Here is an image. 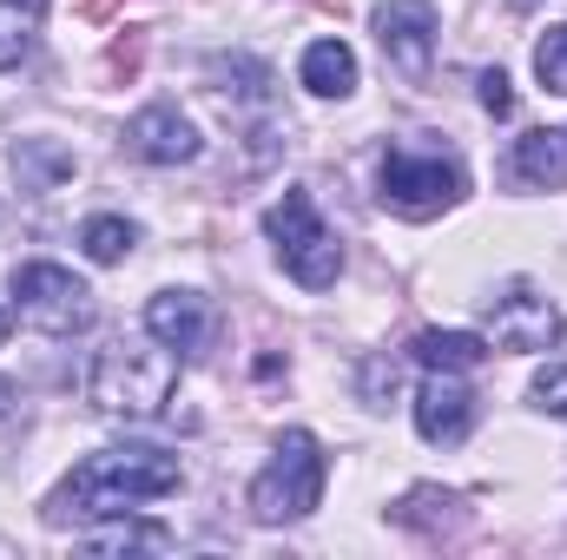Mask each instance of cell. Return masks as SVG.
Listing matches in <instances>:
<instances>
[{
    "label": "cell",
    "mask_w": 567,
    "mask_h": 560,
    "mask_svg": "<svg viewBox=\"0 0 567 560\" xmlns=\"http://www.w3.org/2000/svg\"><path fill=\"white\" fill-rule=\"evenodd\" d=\"M178 481H185V468H178V455H165V448H140V442H126V448H100V455H86V462L53 488L47 521L66 528V521L133 515V508H145V501L172 495Z\"/></svg>",
    "instance_id": "obj_1"
},
{
    "label": "cell",
    "mask_w": 567,
    "mask_h": 560,
    "mask_svg": "<svg viewBox=\"0 0 567 560\" xmlns=\"http://www.w3.org/2000/svg\"><path fill=\"white\" fill-rule=\"evenodd\" d=\"M172 390H178V350H165L158 336H152V343L113 336V343L93 356V370H86V403L113 422L165 416Z\"/></svg>",
    "instance_id": "obj_2"
},
{
    "label": "cell",
    "mask_w": 567,
    "mask_h": 560,
    "mask_svg": "<svg viewBox=\"0 0 567 560\" xmlns=\"http://www.w3.org/2000/svg\"><path fill=\"white\" fill-rule=\"evenodd\" d=\"M323 475H330L323 442H317L310 428H284L271 468L251 481V515L271 521V528H278V521H303V515L323 501Z\"/></svg>",
    "instance_id": "obj_3"
},
{
    "label": "cell",
    "mask_w": 567,
    "mask_h": 560,
    "mask_svg": "<svg viewBox=\"0 0 567 560\" xmlns=\"http://www.w3.org/2000/svg\"><path fill=\"white\" fill-rule=\"evenodd\" d=\"M265 231H271V245H278V265L303 283V290H330V283H337L343 245H337V231L317 218L310 191H284L278 205L265 211Z\"/></svg>",
    "instance_id": "obj_4"
},
{
    "label": "cell",
    "mask_w": 567,
    "mask_h": 560,
    "mask_svg": "<svg viewBox=\"0 0 567 560\" xmlns=\"http://www.w3.org/2000/svg\"><path fill=\"white\" fill-rule=\"evenodd\" d=\"M383 191V205L390 211H403V218H435V211H449L462 191H468V178H462V165L455 158H442V152H410V145H390L383 152V178H377Z\"/></svg>",
    "instance_id": "obj_5"
},
{
    "label": "cell",
    "mask_w": 567,
    "mask_h": 560,
    "mask_svg": "<svg viewBox=\"0 0 567 560\" xmlns=\"http://www.w3.org/2000/svg\"><path fill=\"white\" fill-rule=\"evenodd\" d=\"M13 310L47 336H80L93 323V290L60 265H20L13 271Z\"/></svg>",
    "instance_id": "obj_6"
},
{
    "label": "cell",
    "mask_w": 567,
    "mask_h": 560,
    "mask_svg": "<svg viewBox=\"0 0 567 560\" xmlns=\"http://www.w3.org/2000/svg\"><path fill=\"white\" fill-rule=\"evenodd\" d=\"M488 330L502 350L528 356V350H555L561 343V310L535 290V283H508L495 303H488Z\"/></svg>",
    "instance_id": "obj_7"
},
{
    "label": "cell",
    "mask_w": 567,
    "mask_h": 560,
    "mask_svg": "<svg viewBox=\"0 0 567 560\" xmlns=\"http://www.w3.org/2000/svg\"><path fill=\"white\" fill-rule=\"evenodd\" d=\"M377 40L403 80H429L435 60V0H383L377 7Z\"/></svg>",
    "instance_id": "obj_8"
},
{
    "label": "cell",
    "mask_w": 567,
    "mask_h": 560,
    "mask_svg": "<svg viewBox=\"0 0 567 560\" xmlns=\"http://www.w3.org/2000/svg\"><path fill=\"white\" fill-rule=\"evenodd\" d=\"M416 428H423V442H435V448L468 442V428H475V396L455 383V370H429V383L416 390Z\"/></svg>",
    "instance_id": "obj_9"
},
{
    "label": "cell",
    "mask_w": 567,
    "mask_h": 560,
    "mask_svg": "<svg viewBox=\"0 0 567 560\" xmlns=\"http://www.w3.org/2000/svg\"><path fill=\"white\" fill-rule=\"evenodd\" d=\"M145 330H152L165 350H178V356H198V350H205V336H212L205 297H198V290H158V297L145 303Z\"/></svg>",
    "instance_id": "obj_10"
},
{
    "label": "cell",
    "mask_w": 567,
    "mask_h": 560,
    "mask_svg": "<svg viewBox=\"0 0 567 560\" xmlns=\"http://www.w3.org/2000/svg\"><path fill=\"white\" fill-rule=\"evenodd\" d=\"M126 145L140 152L145 165H192L198 158V133L178 106H145L140 120L126 126Z\"/></svg>",
    "instance_id": "obj_11"
},
{
    "label": "cell",
    "mask_w": 567,
    "mask_h": 560,
    "mask_svg": "<svg viewBox=\"0 0 567 560\" xmlns=\"http://www.w3.org/2000/svg\"><path fill=\"white\" fill-rule=\"evenodd\" d=\"M515 178L535 191H561L567 185V133H522L515 139Z\"/></svg>",
    "instance_id": "obj_12"
},
{
    "label": "cell",
    "mask_w": 567,
    "mask_h": 560,
    "mask_svg": "<svg viewBox=\"0 0 567 560\" xmlns=\"http://www.w3.org/2000/svg\"><path fill=\"white\" fill-rule=\"evenodd\" d=\"M297 80H303L317 100H350V93H357V53H350L343 40H317V46L303 53Z\"/></svg>",
    "instance_id": "obj_13"
},
{
    "label": "cell",
    "mask_w": 567,
    "mask_h": 560,
    "mask_svg": "<svg viewBox=\"0 0 567 560\" xmlns=\"http://www.w3.org/2000/svg\"><path fill=\"white\" fill-rule=\"evenodd\" d=\"M396 521L403 528H416L429 541H442V535H462V495H442V488H416L410 501H396Z\"/></svg>",
    "instance_id": "obj_14"
},
{
    "label": "cell",
    "mask_w": 567,
    "mask_h": 560,
    "mask_svg": "<svg viewBox=\"0 0 567 560\" xmlns=\"http://www.w3.org/2000/svg\"><path fill=\"white\" fill-rule=\"evenodd\" d=\"M13 172H20V191H53L60 178H73V152H60L53 139H20Z\"/></svg>",
    "instance_id": "obj_15"
},
{
    "label": "cell",
    "mask_w": 567,
    "mask_h": 560,
    "mask_svg": "<svg viewBox=\"0 0 567 560\" xmlns=\"http://www.w3.org/2000/svg\"><path fill=\"white\" fill-rule=\"evenodd\" d=\"M212 80H218V93H231L245 106H271V66L251 60V53H218L212 60Z\"/></svg>",
    "instance_id": "obj_16"
},
{
    "label": "cell",
    "mask_w": 567,
    "mask_h": 560,
    "mask_svg": "<svg viewBox=\"0 0 567 560\" xmlns=\"http://www.w3.org/2000/svg\"><path fill=\"white\" fill-rule=\"evenodd\" d=\"M416 356H423L429 370H475L488 356V343L475 330H423L416 336Z\"/></svg>",
    "instance_id": "obj_17"
},
{
    "label": "cell",
    "mask_w": 567,
    "mask_h": 560,
    "mask_svg": "<svg viewBox=\"0 0 567 560\" xmlns=\"http://www.w3.org/2000/svg\"><path fill=\"white\" fill-rule=\"evenodd\" d=\"M80 245H86V258H93V265H120V258H133L140 225L106 211V218H86V225H80Z\"/></svg>",
    "instance_id": "obj_18"
},
{
    "label": "cell",
    "mask_w": 567,
    "mask_h": 560,
    "mask_svg": "<svg viewBox=\"0 0 567 560\" xmlns=\"http://www.w3.org/2000/svg\"><path fill=\"white\" fill-rule=\"evenodd\" d=\"M40 13H47V0H0V73L20 66V53H27Z\"/></svg>",
    "instance_id": "obj_19"
},
{
    "label": "cell",
    "mask_w": 567,
    "mask_h": 560,
    "mask_svg": "<svg viewBox=\"0 0 567 560\" xmlns=\"http://www.w3.org/2000/svg\"><path fill=\"white\" fill-rule=\"evenodd\" d=\"M357 390H363V403H370V409H390V403H396V390H403V363H396L390 350L363 356V370H357Z\"/></svg>",
    "instance_id": "obj_20"
},
{
    "label": "cell",
    "mask_w": 567,
    "mask_h": 560,
    "mask_svg": "<svg viewBox=\"0 0 567 560\" xmlns=\"http://www.w3.org/2000/svg\"><path fill=\"white\" fill-rule=\"evenodd\" d=\"M535 80H542L548 93H567V20L535 46Z\"/></svg>",
    "instance_id": "obj_21"
},
{
    "label": "cell",
    "mask_w": 567,
    "mask_h": 560,
    "mask_svg": "<svg viewBox=\"0 0 567 560\" xmlns=\"http://www.w3.org/2000/svg\"><path fill=\"white\" fill-rule=\"evenodd\" d=\"M165 528H106V535H86L93 554H126V548H158Z\"/></svg>",
    "instance_id": "obj_22"
},
{
    "label": "cell",
    "mask_w": 567,
    "mask_h": 560,
    "mask_svg": "<svg viewBox=\"0 0 567 560\" xmlns=\"http://www.w3.org/2000/svg\"><path fill=\"white\" fill-rule=\"evenodd\" d=\"M535 409H548V416H567V363H548L542 376H535Z\"/></svg>",
    "instance_id": "obj_23"
},
{
    "label": "cell",
    "mask_w": 567,
    "mask_h": 560,
    "mask_svg": "<svg viewBox=\"0 0 567 560\" xmlns=\"http://www.w3.org/2000/svg\"><path fill=\"white\" fill-rule=\"evenodd\" d=\"M475 93H482V106H488L495 120H508V113H515V93H508V73H502V66H488V73L475 80Z\"/></svg>",
    "instance_id": "obj_24"
},
{
    "label": "cell",
    "mask_w": 567,
    "mask_h": 560,
    "mask_svg": "<svg viewBox=\"0 0 567 560\" xmlns=\"http://www.w3.org/2000/svg\"><path fill=\"white\" fill-rule=\"evenodd\" d=\"M140 60H145V33H133V40H120V46H113V60H106V66L133 80V73H140Z\"/></svg>",
    "instance_id": "obj_25"
},
{
    "label": "cell",
    "mask_w": 567,
    "mask_h": 560,
    "mask_svg": "<svg viewBox=\"0 0 567 560\" xmlns=\"http://www.w3.org/2000/svg\"><path fill=\"white\" fill-rule=\"evenodd\" d=\"M80 7V20H113L120 13V0H73Z\"/></svg>",
    "instance_id": "obj_26"
},
{
    "label": "cell",
    "mask_w": 567,
    "mask_h": 560,
    "mask_svg": "<svg viewBox=\"0 0 567 560\" xmlns=\"http://www.w3.org/2000/svg\"><path fill=\"white\" fill-rule=\"evenodd\" d=\"M13 396H20V390H13V383H0V422L13 416Z\"/></svg>",
    "instance_id": "obj_27"
},
{
    "label": "cell",
    "mask_w": 567,
    "mask_h": 560,
    "mask_svg": "<svg viewBox=\"0 0 567 560\" xmlns=\"http://www.w3.org/2000/svg\"><path fill=\"white\" fill-rule=\"evenodd\" d=\"M7 330H13V310H7V303H0V343H7Z\"/></svg>",
    "instance_id": "obj_28"
},
{
    "label": "cell",
    "mask_w": 567,
    "mask_h": 560,
    "mask_svg": "<svg viewBox=\"0 0 567 560\" xmlns=\"http://www.w3.org/2000/svg\"><path fill=\"white\" fill-rule=\"evenodd\" d=\"M522 7H528V0H522Z\"/></svg>",
    "instance_id": "obj_29"
}]
</instances>
